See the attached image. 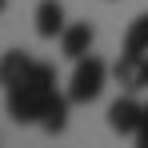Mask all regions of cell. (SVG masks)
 Masks as SVG:
<instances>
[{
    "label": "cell",
    "instance_id": "4",
    "mask_svg": "<svg viewBox=\"0 0 148 148\" xmlns=\"http://www.w3.org/2000/svg\"><path fill=\"white\" fill-rule=\"evenodd\" d=\"M92 40H96V28L88 24V20H76V24H68L60 32V52L68 60H80V56L92 52Z\"/></svg>",
    "mask_w": 148,
    "mask_h": 148
},
{
    "label": "cell",
    "instance_id": "5",
    "mask_svg": "<svg viewBox=\"0 0 148 148\" xmlns=\"http://www.w3.org/2000/svg\"><path fill=\"white\" fill-rule=\"evenodd\" d=\"M32 20H36V36H40V40H56V36L68 28L64 24V4H60V0H40Z\"/></svg>",
    "mask_w": 148,
    "mask_h": 148
},
{
    "label": "cell",
    "instance_id": "6",
    "mask_svg": "<svg viewBox=\"0 0 148 148\" xmlns=\"http://www.w3.org/2000/svg\"><path fill=\"white\" fill-rule=\"evenodd\" d=\"M32 64H36V60H32V56H28L24 48H12V52H4V56H0V88L8 92L12 84H20V80H24V76L32 72Z\"/></svg>",
    "mask_w": 148,
    "mask_h": 148
},
{
    "label": "cell",
    "instance_id": "11",
    "mask_svg": "<svg viewBox=\"0 0 148 148\" xmlns=\"http://www.w3.org/2000/svg\"><path fill=\"white\" fill-rule=\"evenodd\" d=\"M144 72H148V56H144Z\"/></svg>",
    "mask_w": 148,
    "mask_h": 148
},
{
    "label": "cell",
    "instance_id": "3",
    "mask_svg": "<svg viewBox=\"0 0 148 148\" xmlns=\"http://www.w3.org/2000/svg\"><path fill=\"white\" fill-rule=\"evenodd\" d=\"M144 124V104H136L132 96H120L108 104V128L116 136H136Z\"/></svg>",
    "mask_w": 148,
    "mask_h": 148
},
{
    "label": "cell",
    "instance_id": "9",
    "mask_svg": "<svg viewBox=\"0 0 148 148\" xmlns=\"http://www.w3.org/2000/svg\"><path fill=\"white\" fill-rule=\"evenodd\" d=\"M124 56H148V12H140L124 32Z\"/></svg>",
    "mask_w": 148,
    "mask_h": 148
},
{
    "label": "cell",
    "instance_id": "12",
    "mask_svg": "<svg viewBox=\"0 0 148 148\" xmlns=\"http://www.w3.org/2000/svg\"><path fill=\"white\" fill-rule=\"evenodd\" d=\"M0 12H4V0H0Z\"/></svg>",
    "mask_w": 148,
    "mask_h": 148
},
{
    "label": "cell",
    "instance_id": "10",
    "mask_svg": "<svg viewBox=\"0 0 148 148\" xmlns=\"http://www.w3.org/2000/svg\"><path fill=\"white\" fill-rule=\"evenodd\" d=\"M136 140H140V148H148V104H144V124H140V132H136Z\"/></svg>",
    "mask_w": 148,
    "mask_h": 148
},
{
    "label": "cell",
    "instance_id": "7",
    "mask_svg": "<svg viewBox=\"0 0 148 148\" xmlns=\"http://www.w3.org/2000/svg\"><path fill=\"white\" fill-rule=\"evenodd\" d=\"M112 76H116V84H124L128 92H136V88H148V72H144V56H124L112 64Z\"/></svg>",
    "mask_w": 148,
    "mask_h": 148
},
{
    "label": "cell",
    "instance_id": "1",
    "mask_svg": "<svg viewBox=\"0 0 148 148\" xmlns=\"http://www.w3.org/2000/svg\"><path fill=\"white\" fill-rule=\"evenodd\" d=\"M52 92H56V68L36 60L32 72H28L20 84H12V88L4 92V108H8V116H12L16 124H40L44 104H48Z\"/></svg>",
    "mask_w": 148,
    "mask_h": 148
},
{
    "label": "cell",
    "instance_id": "8",
    "mask_svg": "<svg viewBox=\"0 0 148 148\" xmlns=\"http://www.w3.org/2000/svg\"><path fill=\"white\" fill-rule=\"evenodd\" d=\"M68 104H72V100L60 96V92H52V96H48L44 116H40V128H44L48 136H56V132H64V128H68Z\"/></svg>",
    "mask_w": 148,
    "mask_h": 148
},
{
    "label": "cell",
    "instance_id": "2",
    "mask_svg": "<svg viewBox=\"0 0 148 148\" xmlns=\"http://www.w3.org/2000/svg\"><path fill=\"white\" fill-rule=\"evenodd\" d=\"M104 84H108V64L100 60V56H80L72 68V80H68V100L72 104H92V100L104 92Z\"/></svg>",
    "mask_w": 148,
    "mask_h": 148
}]
</instances>
